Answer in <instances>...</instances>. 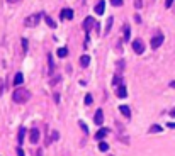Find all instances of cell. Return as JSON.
Listing matches in <instances>:
<instances>
[{
  "instance_id": "cell-7",
  "label": "cell",
  "mask_w": 175,
  "mask_h": 156,
  "mask_svg": "<svg viewBox=\"0 0 175 156\" xmlns=\"http://www.w3.org/2000/svg\"><path fill=\"white\" fill-rule=\"evenodd\" d=\"M94 122L97 124V126H102V122H104V112L99 109L97 112H95V116H94Z\"/></svg>"
},
{
  "instance_id": "cell-1",
  "label": "cell",
  "mask_w": 175,
  "mask_h": 156,
  "mask_svg": "<svg viewBox=\"0 0 175 156\" xmlns=\"http://www.w3.org/2000/svg\"><path fill=\"white\" fill-rule=\"evenodd\" d=\"M29 98H31V92H27L26 88H17V90L12 93V100L17 102V104H26Z\"/></svg>"
},
{
  "instance_id": "cell-32",
  "label": "cell",
  "mask_w": 175,
  "mask_h": 156,
  "mask_svg": "<svg viewBox=\"0 0 175 156\" xmlns=\"http://www.w3.org/2000/svg\"><path fill=\"white\" fill-rule=\"evenodd\" d=\"M170 116H172V117H175V109H172V110H170Z\"/></svg>"
},
{
  "instance_id": "cell-3",
  "label": "cell",
  "mask_w": 175,
  "mask_h": 156,
  "mask_svg": "<svg viewBox=\"0 0 175 156\" xmlns=\"http://www.w3.org/2000/svg\"><path fill=\"white\" fill-rule=\"evenodd\" d=\"M163 41H165V38H163V34H156L155 38H151V48L153 49H156V48H160L161 44H163Z\"/></svg>"
},
{
  "instance_id": "cell-30",
  "label": "cell",
  "mask_w": 175,
  "mask_h": 156,
  "mask_svg": "<svg viewBox=\"0 0 175 156\" xmlns=\"http://www.w3.org/2000/svg\"><path fill=\"white\" fill-rule=\"evenodd\" d=\"M17 156H24V151H22V148H17Z\"/></svg>"
},
{
  "instance_id": "cell-20",
  "label": "cell",
  "mask_w": 175,
  "mask_h": 156,
  "mask_svg": "<svg viewBox=\"0 0 175 156\" xmlns=\"http://www.w3.org/2000/svg\"><path fill=\"white\" fill-rule=\"evenodd\" d=\"M24 134H26V129L20 127L19 129V144H22V141H24Z\"/></svg>"
},
{
  "instance_id": "cell-13",
  "label": "cell",
  "mask_w": 175,
  "mask_h": 156,
  "mask_svg": "<svg viewBox=\"0 0 175 156\" xmlns=\"http://www.w3.org/2000/svg\"><path fill=\"white\" fill-rule=\"evenodd\" d=\"M22 81H24V75H22V73H16V77H14L16 87H17V85H22Z\"/></svg>"
},
{
  "instance_id": "cell-4",
  "label": "cell",
  "mask_w": 175,
  "mask_h": 156,
  "mask_svg": "<svg viewBox=\"0 0 175 156\" xmlns=\"http://www.w3.org/2000/svg\"><path fill=\"white\" fill-rule=\"evenodd\" d=\"M95 24H97V22H95L94 17H87V19L83 20V31H85V32H90V29H92Z\"/></svg>"
},
{
  "instance_id": "cell-2",
  "label": "cell",
  "mask_w": 175,
  "mask_h": 156,
  "mask_svg": "<svg viewBox=\"0 0 175 156\" xmlns=\"http://www.w3.org/2000/svg\"><path fill=\"white\" fill-rule=\"evenodd\" d=\"M133 49H134V53H138V54H143L145 53V44H143L141 39H134L133 41Z\"/></svg>"
},
{
  "instance_id": "cell-21",
  "label": "cell",
  "mask_w": 175,
  "mask_h": 156,
  "mask_svg": "<svg viewBox=\"0 0 175 156\" xmlns=\"http://www.w3.org/2000/svg\"><path fill=\"white\" fill-rule=\"evenodd\" d=\"M112 22H114V19H112V17H109V19H107V26H105V34H107V32H109V29L112 27Z\"/></svg>"
},
{
  "instance_id": "cell-26",
  "label": "cell",
  "mask_w": 175,
  "mask_h": 156,
  "mask_svg": "<svg viewBox=\"0 0 175 156\" xmlns=\"http://www.w3.org/2000/svg\"><path fill=\"white\" fill-rule=\"evenodd\" d=\"M78 126H80V127H82V129H83V131H85V134H87V132H89V127H87V126H85V122H82V120H78Z\"/></svg>"
},
{
  "instance_id": "cell-9",
  "label": "cell",
  "mask_w": 175,
  "mask_h": 156,
  "mask_svg": "<svg viewBox=\"0 0 175 156\" xmlns=\"http://www.w3.org/2000/svg\"><path fill=\"white\" fill-rule=\"evenodd\" d=\"M104 9H105V2H104V0H99V3L95 5V9H94V10H95V14L102 15V14H104Z\"/></svg>"
},
{
  "instance_id": "cell-34",
  "label": "cell",
  "mask_w": 175,
  "mask_h": 156,
  "mask_svg": "<svg viewBox=\"0 0 175 156\" xmlns=\"http://www.w3.org/2000/svg\"><path fill=\"white\" fill-rule=\"evenodd\" d=\"M9 3H16V2H19V0H7Z\"/></svg>"
},
{
  "instance_id": "cell-8",
  "label": "cell",
  "mask_w": 175,
  "mask_h": 156,
  "mask_svg": "<svg viewBox=\"0 0 175 156\" xmlns=\"http://www.w3.org/2000/svg\"><path fill=\"white\" fill-rule=\"evenodd\" d=\"M107 134H109V129H105V127H100V129H99V132L95 134V139H97V141H102V139L107 136Z\"/></svg>"
},
{
  "instance_id": "cell-16",
  "label": "cell",
  "mask_w": 175,
  "mask_h": 156,
  "mask_svg": "<svg viewBox=\"0 0 175 156\" xmlns=\"http://www.w3.org/2000/svg\"><path fill=\"white\" fill-rule=\"evenodd\" d=\"M48 66H49V73H53V70H55V61H53V54H48Z\"/></svg>"
},
{
  "instance_id": "cell-24",
  "label": "cell",
  "mask_w": 175,
  "mask_h": 156,
  "mask_svg": "<svg viewBox=\"0 0 175 156\" xmlns=\"http://www.w3.org/2000/svg\"><path fill=\"white\" fill-rule=\"evenodd\" d=\"M111 3H112L114 7H121V5H122L124 2H122V0H111Z\"/></svg>"
},
{
  "instance_id": "cell-15",
  "label": "cell",
  "mask_w": 175,
  "mask_h": 156,
  "mask_svg": "<svg viewBox=\"0 0 175 156\" xmlns=\"http://www.w3.org/2000/svg\"><path fill=\"white\" fill-rule=\"evenodd\" d=\"M122 31H124V41H129V38H131V29H129V26H124Z\"/></svg>"
},
{
  "instance_id": "cell-29",
  "label": "cell",
  "mask_w": 175,
  "mask_h": 156,
  "mask_svg": "<svg viewBox=\"0 0 175 156\" xmlns=\"http://www.w3.org/2000/svg\"><path fill=\"white\" fill-rule=\"evenodd\" d=\"M134 7H136V9L141 7V0H134Z\"/></svg>"
},
{
  "instance_id": "cell-23",
  "label": "cell",
  "mask_w": 175,
  "mask_h": 156,
  "mask_svg": "<svg viewBox=\"0 0 175 156\" xmlns=\"http://www.w3.org/2000/svg\"><path fill=\"white\" fill-rule=\"evenodd\" d=\"M150 132H161V127L160 126H151L150 127Z\"/></svg>"
},
{
  "instance_id": "cell-19",
  "label": "cell",
  "mask_w": 175,
  "mask_h": 156,
  "mask_svg": "<svg viewBox=\"0 0 175 156\" xmlns=\"http://www.w3.org/2000/svg\"><path fill=\"white\" fill-rule=\"evenodd\" d=\"M66 54H68V49H66V48H59L58 49V56L59 58H66Z\"/></svg>"
},
{
  "instance_id": "cell-5",
  "label": "cell",
  "mask_w": 175,
  "mask_h": 156,
  "mask_svg": "<svg viewBox=\"0 0 175 156\" xmlns=\"http://www.w3.org/2000/svg\"><path fill=\"white\" fill-rule=\"evenodd\" d=\"M39 19H41V15H39V14H34V15H29L27 19L24 20V24H26L27 27H31V26H36L39 22Z\"/></svg>"
},
{
  "instance_id": "cell-27",
  "label": "cell",
  "mask_w": 175,
  "mask_h": 156,
  "mask_svg": "<svg viewBox=\"0 0 175 156\" xmlns=\"http://www.w3.org/2000/svg\"><path fill=\"white\" fill-rule=\"evenodd\" d=\"M22 49L24 53H27V39H22Z\"/></svg>"
},
{
  "instance_id": "cell-33",
  "label": "cell",
  "mask_w": 175,
  "mask_h": 156,
  "mask_svg": "<svg viewBox=\"0 0 175 156\" xmlns=\"http://www.w3.org/2000/svg\"><path fill=\"white\" fill-rule=\"evenodd\" d=\"M170 87H172V88H175V80H174V81H170Z\"/></svg>"
},
{
  "instance_id": "cell-11",
  "label": "cell",
  "mask_w": 175,
  "mask_h": 156,
  "mask_svg": "<svg viewBox=\"0 0 175 156\" xmlns=\"http://www.w3.org/2000/svg\"><path fill=\"white\" fill-rule=\"evenodd\" d=\"M38 141H39V131L38 129H31V143L36 144Z\"/></svg>"
},
{
  "instance_id": "cell-6",
  "label": "cell",
  "mask_w": 175,
  "mask_h": 156,
  "mask_svg": "<svg viewBox=\"0 0 175 156\" xmlns=\"http://www.w3.org/2000/svg\"><path fill=\"white\" fill-rule=\"evenodd\" d=\"M61 19H65V20H68V19H73V10L72 9H63L61 10V15H59Z\"/></svg>"
},
{
  "instance_id": "cell-31",
  "label": "cell",
  "mask_w": 175,
  "mask_h": 156,
  "mask_svg": "<svg viewBox=\"0 0 175 156\" xmlns=\"http://www.w3.org/2000/svg\"><path fill=\"white\" fill-rule=\"evenodd\" d=\"M167 127H170V129H175V122H168V124H167Z\"/></svg>"
},
{
  "instance_id": "cell-22",
  "label": "cell",
  "mask_w": 175,
  "mask_h": 156,
  "mask_svg": "<svg viewBox=\"0 0 175 156\" xmlns=\"http://www.w3.org/2000/svg\"><path fill=\"white\" fill-rule=\"evenodd\" d=\"M92 100H94L92 95H90V93H87V95H85V105H90V104H92Z\"/></svg>"
},
{
  "instance_id": "cell-14",
  "label": "cell",
  "mask_w": 175,
  "mask_h": 156,
  "mask_svg": "<svg viewBox=\"0 0 175 156\" xmlns=\"http://www.w3.org/2000/svg\"><path fill=\"white\" fill-rule=\"evenodd\" d=\"M89 63H90V56H87V54H83L82 58H80V65L85 68V66H89Z\"/></svg>"
},
{
  "instance_id": "cell-12",
  "label": "cell",
  "mask_w": 175,
  "mask_h": 156,
  "mask_svg": "<svg viewBox=\"0 0 175 156\" xmlns=\"http://www.w3.org/2000/svg\"><path fill=\"white\" fill-rule=\"evenodd\" d=\"M126 95H128V88H126L124 85H121V87L117 88V97H119V98H124Z\"/></svg>"
},
{
  "instance_id": "cell-28",
  "label": "cell",
  "mask_w": 175,
  "mask_h": 156,
  "mask_svg": "<svg viewBox=\"0 0 175 156\" xmlns=\"http://www.w3.org/2000/svg\"><path fill=\"white\" fill-rule=\"evenodd\" d=\"M172 3H174V0H165V7H167V9L172 7Z\"/></svg>"
},
{
  "instance_id": "cell-17",
  "label": "cell",
  "mask_w": 175,
  "mask_h": 156,
  "mask_svg": "<svg viewBox=\"0 0 175 156\" xmlns=\"http://www.w3.org/2000/svg\"><path fill=\"white\" fill-rule=\"evenodd\" d=\"M44 20H46V24H48V26H49L51 29H55V27H56V22H55V20L51 19L49 15H44Z\"/></svg>"
},
{
  "instance_id": "cell-18",
  "label": "cell",
  "mask_w": 175,
  "mask_h": 156,
  "mask_svg": "<svg viewBox=\"0 0 175 156\" xmlns=\"http://www.w3.org/2000/svg\"><path fill=\"white\" fill-rule=\"evenodd\" d=\"M99 149H100L102 153H105V151L109 149V144H107V143H104V141H100V143H99Z\"/></svg>"
},
{
  "instance_id": "cell-10",
  "label": "cell",
  "mask_w": 175,
  "mask_h": 156,
  "mask_svg": "<svg viewBox=\"0 0 175 156\" xmlns=\"http://www.w3.org/2000/svg\"><path fill=\"white\" fill-rule=\"evenodd\" d=\"M119 110H121V114L126 117V119H129V117H131V110H129V107H128V105H119Z\"/></svg>"
},
{
  "instance_id": "cell-25",
  "label": "cell",
  "mask_w": 175,
  "mask_h": 156,
  "mask_svg": "<svg viewBox=\"0 0 175 156\" xmlns=\"http://www.w3.org/2000/svg\"><path fill=\"white\" fill-rule=\"evenodd\" d=\"M119 83H121V77H119V75H116V77H114V80H112V85H114V87H117Z\"/></svg>"
}]
</instances>
